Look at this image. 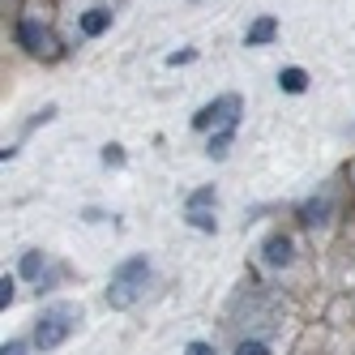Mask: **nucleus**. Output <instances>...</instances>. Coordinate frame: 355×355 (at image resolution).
<instances>
[{
    "label": "nucleus",
    "instance_id": "nucleus-1",
    "mask_svg": "<svg viewBox=\"0 0 355 355\" xmlns=\"http://www.w3.org/2000/svg\"><path fill=\"white\" fill-rule=\"evenodd\" d=\"M78 321H82L78 304H52V309L39 317V325H35V347L39 351H56L73 334V325H78Z\"/></svg>",
    "mask_w": 355,
    "mask_h": 355
},
{
    "label": "nucleus",
    "instance_id": "nucleus-2",
    "mask_svg": "<svg viewBox=\"0 0 355 355\" xmlns=\"http://www.w3.org/2000/svg\"><path fill=\"white\" fill-rule=\"evenodd\" d=\"M146 278H150V261L146 257L120 261L116 274H112V287H107V304H112V309H129V304L146 291Z\"/></svg>",
    "mask_w": 355,
    "mask_h": 355
},
{
    "label": "nucleus",
    "instance_id": "nucleus-3",
    "mask_svg": "<svg viewBox=\"0 0 355 355\" xmlns=\"http://www.w3.org/2000/svg\"><path fill=\"white\" fill-rule=\"evenodd\" d=\"M236 120H240V94H223L193 116V129L210 133V129H227V124H236Z\"/></svg>",
    "mask_w": 355,
    "mask_h": 355
},
{
    "label": "nucleus",
    "instance_id": "nucleus-4",
    "mask_svg": "<svg viewBox=\"0 0 355 355\" xmlns=\"http://www.w3.org/2000/svg\"><path fill=\"white\" fill-rule=\"evenodd\" d=\"M17 43L26 47L31 56H43V60H56L60 56V39L47 31V26H39V21H31V17L17 26Z\"/></svg>",
    "mask_w": 355,
    "mask_h": 355
},
{
    "label": "nucleus",
    "instance_id": "nucleus-5",
    "mask_svg": "<svg viewBox=\"0 0 355 355\" xmlns=\"http://www.w3.org/2000/svg\"><path fill=\"white\" fill-rule=\"evenodd\" d=\"M261 261H266L270 270H283V266H291V240H287L283 232H274V236L261 244Z\"/></svg>",
    "mask_w": 355,
    "mask_h": 355
},
{
    "label": "nucleus",
    "instance_id": "nucleus-6",
    "mask_svg": "<svg viewBox=\"0 0 355 355\" xmlns=\"http://www.w3.org/2000/svg\"><path fill=\"white\" fill-rule=\"evenodd\" d=\"M274 35H278V21H274V17H257V21L248 26L244 43H248V47H261V43H270Z\"/></svg>",
    "mask_w": 355,
    "mask_h": 355
},
{
    "label": "nucleus",
    "instance_id": "nucleus-7",
    "mask_svg": "<svg viewBox=\"0 0 355 355\" xmlns=\"http://www.w3.org/2000/svg\"><path fill=\"white\" fill-rule=\"evenodd\" d=\"M300 218L309 223V227H321V223L329 218V193H321V197H313V201H304V210H300Z\"/></svg>",
    "mask_w": 355,
    "mask_h": 355
},
{
    "label": "nucleus",
    "instance_id": "nucleus-8",
    "mask_svg": "<svg viewBox=\"0 0 355 355\" xmlns=\"http://www.w3.org/2000/svg\"><path fill=\"white\" fill-rule=\"evenodd\" d=\"M107 26H112V13H107V9H86V13H82V31H86L90 39H98Z\"/></svg>",
    "mask_w": 355,
    "mask_h": 355
},
{
    "label": "nucleus",
    "instance_id": "nucleus-9",
    "mask_svg": "<svg viewBox=\"0 0 355 355\" xmlns=\"http://www.w3.org/2000/svg\"><path fill=\"white\" fill-rule=\"evenodd\" d=\"M278 86H283L287 94H304V90H309V73H304V69H283V73H278Z\"/></svg>",
    "mask_w": 355,
    "mask_h": 355
},
{
    "label": "nucleus",
    "instance_id": "nucleus-10",
    "mask_svg": "<svg viewBox=\"0 0 355 355\" xmlns=\"http://www.w3.org/2000/svg\"><path fill=\"white\" fill-rule=\"evenodd\" d=\"M232 137H236V124H227V129H218V133L210 137V146H206V155H210V159H223L227 150H232Z\"/></svg>",
    "mask_w": 355,
    "mask_h": 355
},
{
    "label": "nucleus",
    "instance_id": "nucleus-11",
    "mask_svg": "<svg viewBox=\"0 0 355 355\" xmlns=\"http://www.w3.org/2000/svg\"><path fill=\"white\" fill-rule=\"evenodd\" d=\"M39 270H43V252H26V257H21V274L39 278Z\"/></svg>",
    "mask_w": 355,
    "mask_h": 355
},
{
    "label": "nucleus",
    "instance_id": "nucleus-12",
    "mask_svg": "<svg viewBox=\"0 0 355 355\" xmlns=\"http://www.w3.org/2000/svg\"><path fill=\"white\" fill-rule=\"evenodd\" d=\"M206 206H214V189H201L189 197V210H206Z\"/></svg>",
    "mask_w": 355,
    "mask_h": 355
},
{
    "label": "nucleus",
    "instance_id": "nucleus-13",
    "mask_svg": "<svg viewBox=\"0 0 355 355\" xmlns=\"http://www.w3.org/2000/svg\"><path fill=\"white\" fill-rule=\"evenodd\" d=\"M189 223L197 227V232H214V218H210L206 210H189Z\"/></svg>",
    "mask_w": 355,
    "mask_h": 355
},
{
    "label": "nucleus",
    "instance_id": "nucleus-14",
    "mask_svg": "<svg viewBox=\"0 0 355 355\" xmlns=\"http://www.w3.org/2000/svg\"><path fill=\"white\" fill-rule=\"evenodd\" d=\"M103 163L107 167H124V150L120 146H103Z\"/></svg>",
    "mask_w": 355,
    "mask_h": 355
},
{
    "label": "nucleus",
    "instance_id": "nucleus-15",
    "mask_svg": "<svg viewBox=\"0 0 355 355\" xmlns=\"http://www.w3.org/2000/svg\"><path fill=\"white\" fill-rule=\"evenodd\" d=\"M9 304H13V278L5 274L0 278V309H9Z\"/></svg>",
    "mask_w": 355,
    "mask_h": 355
},
{
    "label": "nucleus",
    "instance_id": "nucleus-16",
    "mask_svg": "<svg viewBox=\"0 0 355 355\" xmlns=\"http://www.w3.org/2000/svg\"><path fill=\"white\" fill-rule=\"evenodd\" d=\"M189 60H197L193 47H184V52H171V56H167V64H171V69H175V64H189Z\"/></svg>",
    "mask_w": 355,
    "mask_h": 355
},
{
    "label": "nucleus",
    "instance_id": "nucleus-17",
    "mask_svg": "<svg viewBox=\"0 0 355 355\" xmlns=\"http://www.w3.org/2000/svg\"><path fill=\"white\" fill-rule=\"evenodd\" d=\"M236 355H266V347H261V343H240Z\"/></svg>",
    "mask_w": 355,
    "mask_h": 355
},
{
    "label": "nucleus",
    "instance_id": "nucleus-18",
    "mask_svg": "<svg viewBox=\"0 0 355 355\" xmlns=\"http://www.w3.org/2000/svg\"><path fill=\"white\" fill-rule=\"evenodd\" d=\"M184 355H214V351H210V343H189Z\"/></svg>",
    "mask_w": 355,
    "mask_h": 355
},
{
    "label": "nucleus",
    "instance_id": "nucleus-19",
    "mask_svg": "<svg viewBox=\"0 0 355 355\" xmlns=\"http://www.w3.org/2000/svg\"><path fill=\"white\" fill-rule=\"evenodd\" d=\"M0 355H26V343H5V351Z\"/></svg>",
    "mask_w": 355,
    "mask_h": 355
}]
</instances>
